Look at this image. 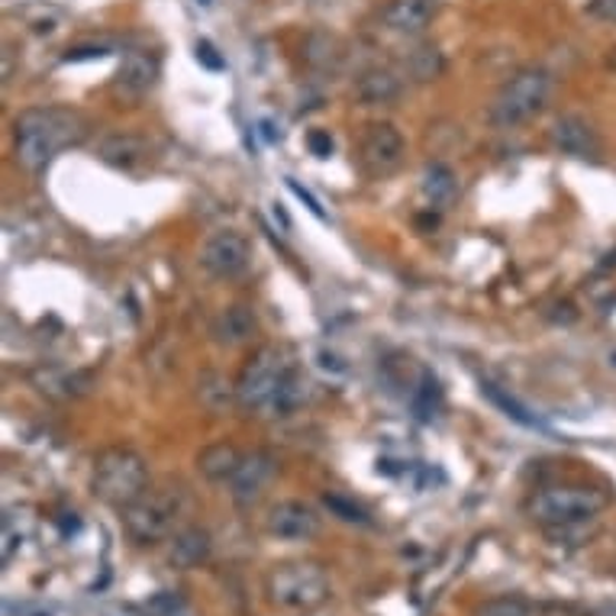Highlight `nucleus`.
Returning a JSON list of instances; mask_svg holds the SVG:
<instances>
[{"instance_id": "obj_16", "label": "nucleus", "mask_w": 616, "mask_h": 616, "mask_svg": "<svg viewBox=\"0 0 616 616\" xmlns=\"http://www.w3.org/2000/svg\"><path fill=\"white\" fill-rule=\"evenodd\" d=\"M403 91V81L398 71L391 68H369L359 75L355 81V100L362 107H384V104H394Z\"/></svg>"}, {"instance_id": "obj_15", "label": "nucleus", "mask_w": 616, "mask_h": 616, "mask_svg": "<svg viewBox=\"0 0 616 616\" xmlns=\"http://www.w3.org/2000/svg\"><path fill=\"white\" fill-rule=\"evenodd\" d=\"M214 340L226 349H239L252 342V336L258 333V320H255V310L248 304H229L214 316V326H211Z\"/></svg>"}, {"instance_id": "obj_9", "label": "nucleus", "mask_w": 616, "mask_h": 616, "mask_svg": "<svg viewBox=\"0 0 616 616\" xmlns=\"http://www.w3.org/2000/svg\"><path fill=\"white\" fill-rule=\"evenodd\" d=\"M407 153L403 133L394 124H369L359 139V162L371 178H384L398 172Z\"/></svg>"}, {"instance_id": "obj_6", "label": "nucleus", "mask_w": 616, "mask_h": 616, "mask_svg": "<svg viewBox=\"0 0 616 616\" xmlns=\"http://www.w3.org/2000/svg\"><path fill=\"white\" fill-rule=\"evenodd\" d=\"M294 362L284 349L277 345H262L252 359L246 362V369L236 381V403L248 410V413H258V410H272V403L281 394L284 381L294 374Z\"/></svg>"}, {"instance_id": "obj_32", "label": "nucleus", "mask_w": 616, "mask_h": 616, "mask_svg": "<svg viewBox=\"0 0 616 616\" xmlns=\"http://www.w3.org/2000/svg\"><path fill=\"white\" fill-rule=\"evenodd\" d=\"M197 3H204V7H211V0H197Z\"/></svg>"}, {"instance_id": "obj_26", "label": "nucleus", "mask_w": 616, "mask_h": 616, "mask_svg": "<svg viewBox=\"0 0 616 616\" xmlns=\"http://www.w3.org/2000/svg\"><path fill=\"white\" fill-rule=\"evenodd\" d=\"M323 503H326V510H330V514H336V517H340L342 524H359V526L369 524V514H365L362 507H355L352 500L340 497V493H326V497H323Z\"/></svg>"}, {"instance_id": "obj_7", "label": "nucleus", "mask_w": 616, "mask_h": 616, "mask_svg": "<svg viewBox=\"0 0 616 616\" xmlns=\"http://www.w3.org/2000/svg\"><path fill=\"white\" fill-rule=\"evenodd\" d=\"M265 590L281 610H313L326 600L330 578L316 561H287L265 578Z\"/></svg>"}, {"instance_id": "obj_24", "label": "nucleus", "mask_w": 616, "mask_h": 616, "mask_svg": "<svg viewBox=\"0 0 616 616\" xmlns=\"http://www.w3.org/2000/svg\"><path fill=\"white\" fill-rule=\"evenodd\" d=\"M201 401L211 410H226L229 403H236V384H229L223 374H204L201 378Z\"/></svg>"}, {"instance_id": "obj_18", "label": "nucleus", "mask_w": 616, "mask_h": 616, "mask_svg": "<svg viewBox=\"0 0 616 616\" xmlns=\"http://www.w3.org/2000/svg\"><path fill=\"white\" fill-rule=\"evenodd\" d=\"M211 558V536L204 532V529H197V526H190V529H182V532H175V539H172V546H168V561L175 565V568H197V565H204Z\"/></svg>"}, {"instance_id": "obj_28", "label": "nucleus", "mask_w": 616, "mask_h": 616, "mask_svg": "<svg viewBox=\"0 0 616 616\" xmlns=\"http://www.w3.org/2000/svg\"><path fill=\"white\" fill-rule=\"evenodd\" d=\"M307 146L316 158H330L333 155V136L326 129H313L307 136Z\"/></svg>"}, {"instance_id": "obj_8", "label": "nucleus", "mask_w": 616, "mask_h": 616, "mask_svg": "<svg viewBox=\"0 0 616 616\" xmlns=\"http://www.w3.org/2000/svg\"><path fill=\"white\" fill-rule=\"evenodd\" d=\"M197 262L216 281H236L252 265V246L239 229H216L201 243Z\"/></svg>"}, {"instance_id": "obj_12", "label": "nucleus", "mask_w": 616, "mask_h": 616, "mask_svg": "<svg viewBox=\"0 0 616 616\" xmlns=\"http://www.w3.org/2000/svg\"><path fill=\"white\" fill-rule=\"evenodd\" d=\"M265 526L281 542H307L320 532V514L301 500H281L268 510Z\"/></svg>"}, {"instance_id": "obj_11", "label": "nucleus", "mask_w": 616, "mask_h": 616, "mask_svg": "<svg viewBox=\"0 0 616 616\" xmlns=\"http://www.w3.org/2000/svg\"><path fill=\"white\" fill-rule=\"evenodd\" d=\"M275 475L277 462L272 452H262V449L246 452L239 468H236V475L229 478V493H233V500H236L239 507L255 503V500L265 493V488L275 481Z\"/></svg>"}, {"instance_id": "obj_5", "label": "nucleus", "mask_w": 616, "mask_h": 616, "mask_svg": "<svg viewBox=\"0 0 616 616\" xmlns=\"http://www.w3.org/2000/svg\"><path fill=\"white\" fill-rule=\"evenodd\" d=\"M187 514V493L182 488H155L124 507V526L133 542L153 546L172 536V529Z\"/></svg>"}, {"instance_id": "obj_25", "label": "nucleus", "mask_w": 616, "mask_h": 616, "mask_svg": "<svg viewBox=\"0 0 616 616\" xmlns=\"http://www.w3.org/2000/svg\"><path fill=\"white\" fill-rule=\"evenodd\" d=\"M475 616H532V607L520 600V597H493V600H485Z\"/></svg>"}, {"instance_id": "obj_29", "label": "nucleus", "mask_w": 616, "mask_h": 616, "mask_svg": "<svg viewBox=\"0 0 616 616\" xmlns=\"http://www.w3.org/2000/svg\"><path fill=\"white\" fill-rule=\"evenodd\" d=\"M590 13L616 23V0H590Z\"/></svg>"}, {"instance_id": "obj_30", "label": "nucleus", "mask_w": 616, "mask_h": 616, "mask_svg": "<svg viewBox=\"0 0 616 616\" xmlns=\"http://www.w3.org/2000/svg\"><path fill=\"white\" fill-rule=\"evenodd\" d=\"M287 185H291V190H294V194H297V197H301V201H304V204H307L310 211H313V214L316 216H323V211H320V204H316V201H313V197H310L307 190H304V187L297 185V182H294V178H287Z\"/></svg>"}, {"instance_id": "obj_23", "label": "nucleus", "mask_w": 616, "mask_h": 616, "mask_svg": "<svg viewBox=\"0 0 616 616\" xmlns=\"http://www.w3.org/2000/svg\"><path fill=\"white\" fill-rule=\"evenodd\" d=\"M310 398V381L301 374V371H294L287 381H284V388H281V394L272 403V413L277 417H287V413H294L301 403H307Z\"/></svg>"}, {"instance_id": "obj_31", "label": "nucleus", "mask_w": 616, "mask_h": 616, "mask_svg": "<svg viewBox=\"0 0 616 616\" xmlns=\"http://www.w3.org/2000/svg\"><path fill=\"white\" fill-rule=\"evenodd\" d=\"M607 65H610V68H614V71H616V46H614V49H610V56H607Z\"/></svg>"}, {"instance_id": "obj_10", "label": "nucleus", "mask_w": 616, "mask_h": 616, "mask_svg": "<svg viewBox=\"0 0 616 616\" xmlns=\"http://www.w3.org/2000/svg\"><path fill=\"white\" fill-rule=\"evenodd\" d=\"M158 75H162V65H158L155 52H149V49H129L120 68H117V75H114L110 91L124 104H136L158 85Z\"/></svg>"}, {"instance_id": "obj_22", "label": "nucleus", "mask_w": 616, "mask_h": 616, "mask_svg": "<svg viewBox=\"0 0 616 616\" xmlns=\"http://www.w3.org/2000/svg\"><path fill=\"white\" fill-rule=\"evenodd\" d=\"M36 381L46 394H56V398H78V394L88 391V378L85 374H68V371H39Z\"/></svg>"}, {"instance_id": "obj_2", "label": "nucleus", "mask_w": 616, "mask_h": 616, "mask_svg": "<svg viewBox=\"0 0 616 616\" xmlns=\"http://www.w3.org/2000/svg\"><path fill=\"white\" fill-rule=\"evenodd\" d=\"M604 507H607L604 491L585 488V485H555V488H542L529 497V517L553 532L597 520Z\"/></svg>"}, {"instance_id": "obj_3", "label": "nucleus", "mask_w": 616, "mask_h": 616, "mask_svg": "<svg viewBox=\"0 0 616 616\" xmlns=\"http://www.w3.org/2000/svg\"><path fill=\"white\" fill-rule=\"evenodd\" d=\"M549 97H553V75L546 68H524L497 91L488 117L500 129H514L536 120L546 110Z\"/></svg>"}, {"instance_id": "obj_27", "label": "nucleus", "mask_w": 616, "mask_h": 616, "mask_svg": "<svg viewBox=\"0 0 616 616\" xmlns=\"http://www.w3.org/2000/svg\"><path fill=\"white\" fill-rule=\"evenodd\" d=\"M485 391H488V398H491L493 403H500V407L507 410V417L520 420V423H526V427H536V420H532V417H526L524 407H520V403H517V401H510L507 394H500V391H497L493 384H485Z\"/></svg>"}, {"instance_id": "obj_14", "label": "nucleus", "mask_w": 616, "mask_h": 616, "mask_svg": "<svg viewBox=\"0 0 616 616\" xmlns=\"http://www.w3.org/2000/svg\"><path fill=\"white\" fill-rule=\"evenodd\" d=\"M439 13V0H391L381 13L384 27L401 36H420Z\"/></svg>"}, {"instance_id": "obj_20", "label": "nucleus", "mask_w": 616, "mask_h": 616, "mask_svg": "<svg viewBox=\"0 0 616 616\" xmlns=\"http://www.w3.org/2000/svg\"><path fill=\"white\" fill-rule=\"evenodd\" d=\"M420 190H423V197H427L430 207H449L456 201V194H459V178H456V172L449 165L432 162V165H427V172H423Z\"/></svg>"}, {"instance_id": "obj_13", "label": "nucleus", "mask_w": 616, "mask_h": 616, "mask_svg": "<svg viewBox=\"0 0 616 616\" xmlns=\"http://www.w3.org/2000/svg\"><path fill=\"white\" fill-rule=\"evenodd\" d=\"M549 139H553V146L561 155H568V158H600L604 153V146H600V136H597V129L587 124L585 117H578V114H565V117H558L549 129Z\"/></svg>"}, {"instance_id": "obj_21", "label": "nucleus", "mask_w": 616, "mask_h": 616, "mask_svg": "<svg viewBox=\"0 0 616 616\" xmlns=\"http://www.w3.org/2000/svg\"><path fill=\"white\" fill-rule=\"evenodd\" d=\"M403 71L410 81H436L446 71V59L436 46H417L407 59H403Z\"/></svg>"}, {"instance_id": "obj_19", "label": "nucleus", "mask_w": 616, "mask_h": 616, "mask_svg": "<svg viewBox=\"0 0 616 616\" xmlns=\"http://www.w3.org/2000/svg\"><path fill=\"white\" fill-rule=\"evenodd\" d=\"M243 462V452L233 446V442H214L207 446L201 456H197V471L207 478V481H229L236 475V468Z\"/></svg>"}, {"instance_id": "obj_17", "label": "nucleus", "mask_w": 616, "mask_h": 616, "mask_svg": "<svg viewBox=\"0 0 616 616\" xmlns=\"http://www.w3.org/2000/svg\"><path fill=\"white\" fill-rule=\"evenodd\" d=\"M97 155H100V162H107L110 168L133 172V168H139V165L149 158V146H146L139 136H133V133H110V136L100 139Z\"/></svg>"}, {"instance_id": "obj_4", "label": "nucleus", "mask_w": 616, "mask_h": 616, "mask_svg": "<svg viewBox=\"0 0 616 616\" xmlns=\"http://www.w3.org/2000/svg\"><path fill=\"white\" fill-rule=\"evenodd\" d=\"M149 491V465L133 449H107L94 459V493L110 507H129Z\"/></svg>"}, {"instance_id": "obj_1", "label": "nucleus", "mask_w": 616, "mask_h": 616, "mask_svg": "<svg viewBox=\"0 0 616 616\" xmlns=\"http://www.w3.org/2000/svg\"><path fill=\"white\" fill-rule=\"evenodd\" d=\"M91 126L71 107H30L13 120V155L17 165L39 175L65 149L88 139Z\"/></svg>"}]
</instances>
